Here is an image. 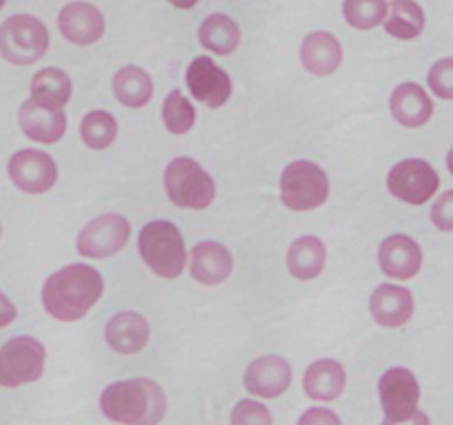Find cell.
I'll return each instance as SVG.
<instances>
[{
	"label": "cell",
	"instance_id": "6da1fadb",
	"mask_svg": "<svg viewBox=\"0 0 453 425\" xmlns=\"http://www.w3.org/2000/svg\"><path fill=\"white\" fill-rule=\"evenodd\" d=\"M104 282L96 268L71 264L53 273L42 288V305L58 321H78L100 301Z\"/></svg>",
	"mask_w": 453,
	"mask_h": 425
},
{
	"label": "cell",
	"instance_id": "7a4b0ae2",
	"mask_svg": "<svg viewBox=\"0 0 453 425\" xmlns=\"http://www.w3.org/2000/svg\"><path fill=\"white\" fill-rule=\"evenodd\" d=\"M100 410L115 423L157 425L166 414V397L150 379L118 381L102 392Z\"/></svg>",
	"mask_w": 453,
	"mask_h": 425
},
{
	"label": "cell",
	"instance_id": "3957f363",
	"mask_svg": "<svg viewBox=\"0 0 453 425\" xmlns=\"http://www.w3.org/2000/svg\"><path fill=\"white\" fill-rule=\"evenodd\" d=\"M137 248L144 264L153 270L157 277L175 279L184 273L186 248L184 237L175 224L166 220L149 221L140 230Z\"/></svg>",
	"mask_w": 453,
	"mask_h": 425
},
{
	"label": "cell",
	"instance_id": "277c9868",
	"mask_svg": "<svg viewBox=\"0 0 453 425\" xmlns=\"http://www.w3.org/2000/svg\"><path fill=\"white\" fill-rule=\"evenodd\" d=\"M164 189L168 199L180 208L203 211L215 199V182L190 158L173 159L164 173Z\"/></svg>",
	"mask_w": 453,
	"mask_h": 425
},
{
	"label": "cell",
	"instance_id": "5b68a950",
	"mask_svg": "<svg viewBox=\"0 0 453 425\" xmlns=\"http://www.w3.org/2000/svg\"><path fill=\"white\" fill-rule=\"evenodd\" d=\"M49 31L42 20L16 13L0 25V56L13 65H34L47 53Z\"/></svg>",
	"mask_w": 453,
	"mask_h": 425
},
{
	"label": "cell",
	"instance_id": "8992f818",
	"mask_svg": "<svg viewBox=\"0 0 453 425\" xmlns=\"http://www.w3.org/2000/svg\"><path fill=\"white\" fill-rule=\"evenodd\" d=\"M279 190H281V202L290 211H312L330 197V180L321 166L299 159L288 164L286 171L281 173Z\"/></svg>",
	"mask_w": 453,
	"mask_h": 425
},
{
	"label": "cell",
	"instance_id": "52a82bcc",
	"mask_svg": "<svg viewBox=\"0 0 453 425\" xmlns=\"http://www.w3.org/2000/svg\"><path fill=\"white\" fill-rule=\"evenodd\" d=\"M44 345L34 336H13L0 348V385L18 388L34 383L44 372Z\"/></svg>",
	"mask_w": 453,
	"mask_h": 425
},
{
	"label": "cell",
	"instance_id": "ba28073f",
	"mask_svg": "<svg viewBox=\"0 0 453 425\" xmlns=\"http://www.w3.org/2000/svg\"><path fill=\"white\" fill-rule=\"evenodd\" d=\"M438 186H441V177L436 168L418 158L403 159L388 175L389 193L414 206L429 202L432 195H436Z\"/></svg>",
	"mask_w": 453,
	"mask_h": 425
},
{
	"label": "cell",
	"instance_id": "9c48e42d",
	"mask_svg": "<svg viewBox=\"0 0 453 425\" xmlns=\"http://www.w3.org/2000/svg\"><path fill=\"white\" fill-rule=\"evenodd\" d=\"M128 237H131V224L122 215L106 212L84 226L78 237V251L88 259H104L122 251Z\"/></svg>",
	"mask_w": 453,
	"mask_h": 425
},
{
	"label": "cell",
	"instance_id": "30bf717a",
	"mask_svg": "<svg viewBox=\"0 0 453 425\" xmlns=\"http://www.w3.org/2000/svg\"><path fill=\"white\" fill-rule=\"evenodd\" d=\"M380 403H383L385 419L401 421L418 410L420 385L414 372L407 367H389L379 381Z\"/></svg>",
	"mask_w": 453,
	"mask_h": 425
},
{
	"label": "cell",
	"instance_id": "8fae6325",
	"mask_svg": "<svg viewBox=\"0 0 453 425\" xmlns=\"http://www.w3.org/2000/svg\"><path fill=\"white\" fill-rule=\"evenodd\" d=\"M9 177L25 193L42 195L56 184L58 166L51 155L38 149H22L9 159Z\"/></svg>",
	"mask_w": 453,
	"mask_h": 425
},
{
	"label": "cell",
	"instance_id": "7c38bea8",
	"mask_svg": "<svg viewBox=\"0 0 453 425\" xmlns=\"http://www.w3.org/2000/svg\"><path fill=\"white\" fill-rule=\"evenodd\" d=\"M186 84L193 97L211 109H219L233 93V80L208 56L195 58L186 71Z\"/></svg>",
	"mask_w": 453,
	"mask_h": 425
},
{
	"label": "cell",
	"instance_id": "4fadbf2b",
	"mask_svg": "<svg viewBox=\"0 0 453 425\" xmlns=\"http://www.w3.org/2000/svg\"><path fill=\"white\" fill-rule=\"evenodd\" d=\"M246 390L255 397L277 398L279 394L286 392L292 383V367L286 359L277 354H265V357L255 359L246 367L243 375Z\"/></svg>",
	"mask_w": 453,
	"mask_h": 425
},
{
	"label": "cell",
	"instance_id": "5bb4252c",
	"mask_svg": "<svg viewBox=\"0 0 453 425\" xmlns=\"http://www.w3.org/2000/svg\"><path fill=\"white\" fill-rule=\"evenodd\" d=\"M18 120H20V128L25 131V135L31 137L34 142H42V144H53L66 131L65 109L42 104L34 97L22 102L20 111H18Z\"/></svg>",
	"mask_w": 453,
	"mask_h": 425
},
{
	"label": "cell",
	"instance_id": "9a60e30c",
	"mask_svg": "<svg viewBox=\"0 0 453 425\" xmlns=\"http://www.w3.org/2000/svg\"><path fill=\"white\" fill-rule=\"evenodd\" d=\"M58 27L69 42L87 47L104 35V16L88 3H69L58 16Z\"/></svg>",
	"mask_w": 453,
	"mask_h": 425
},
{
	"label": "cell",
	"instance_id": "2e32d148",
	"mask_svg": "<svg viewBox=\"0 0 453 425\" xmlns=\"http://www.w3.org/2000/svg\"><path fill=\"white\" fill-rule=\"evenodd\" d=\"M380 268L388 277L392 279H411L418 274L420 266H423V251L418 243L407 235H392L380 243L379 251Z\"/></svg>",
	"mask_w": 453,
	"mask_h": 425
},
{
	"label": "cell",
	"instance_id": "e0dca14e",
	"mask_svg": "<svg viewBox=\"0 0 453 425\" xmlns=\"http://www.w3.org/2000/svg\"><path fill=\"white\" fill-rule=\"evenodd\" d=\"M372 317L376 323L385 328H398L405 326L414 314V297L407 288L392 286V283H383L374 290L370 299Z\"/></svg>",
	"mask_w": 453,
	"mask_h": 425
},
{
	"label": "cell",
	"instance_id": "ac0fdd59",
	"mask_svg": "<svg viewBox=\"0 0 453 425\" xmlns=\"http://www.w3.org/2000/svg\"><path fill=\"white\" fill-rule=\"evenodd\" d=\"M149 323L140 313H118L109 319L104 330V339L115 352L119 354H135L149 344Z\"/></svg>",
	"mask_w": 453,
	"mask_h": 425
},
{
	"label": "cell",
	"instance_id": "d6986e66",
	"mask_svg": "<svg viewBox=\"0 0 453 425\" xmlns=\"http://www.w3.org/2000/svg\"><path fill=\"white\" fill-rule=\"evenodd\" d=\"M233 273L228 248L217 242H199L190 252V274L203 286H217Z\"/></svg>",
	"mask_w": 453,
	"mask_h": 425
},
{
	"label": "cell",
	"instance_id": "ffe728a7",
	"mask_svg": "<svg viewBox=\"0 0 453 425\" xmlns=\"http://www.w3.org/2000/svg\"><path fill=\"white\" fill-rule=\"evenodd\" d=\"M389 109H392L396 122H401L403 127L416 128L429 122L434 113V102L420 84L405 82L394 89Z\"/></svg>",
	"mask_w": 453,
	"mask_h": 425
},
{
	"label": "cell",
	"instance_id": "44dd1931",
	"mask_svg": "<svg viewBox=\"0 0 453 425\" xmlns=\"http://www.w3.org/2000/svg\"><path fill=\"white\" fill-rule=\"evenodd\" d=\"M343 60L341 42L327 31H314L301 44V62L314 75H330Z\"/></svg>",
	"mask_w": 453,
	"mask_h": 425
},
{
	"label": "cell",
	"instance_id": "7402d4cb",
	"mask_svg": "<svg viewBox=\"0 0 453 425\" xmlns=\"http://www.w3.org/2000/svg\"><path fill=\"white\" fill-rule=\"evenodd\" d=\"M303 388L314 401H334L345 388V370L334 359H319L305 370Z\"/></svg>",
	"mask_w": 453,
	"mask_h": 425
},
{
	"label": "cell",
	"instance_id": "603a6c76",
	"mask_svg": "<svg viewBox=\"0 0 453 425\" xmlns=\"http://www.w3.org/2000/svg\"><path fill=\"white\" fill-rule=\"evenodd\" d=\"M323 266H326V246L314 235L299 237L288 251V270L292 277L301 282L319 277Z\"/></svg>",
	"mask_w": 453,
	"mask_h": 425
},
{
	"label": "cell",
	"instance_id": "cb8c5ba5",
	"mask_svg": "<svg viewBox=\"0 0 453 425\" xmlns=\"http://www.w3.org/2000/svg\"><path fill=\"white\" fill-rule=\"evenodd\" d=\"M239 40H242L239 25L226 13H212L199 27V42L212 53L228 56L239 47Z\"/></svg>",
	"mask_w": 453,
	"mask_h": 425
},
{
	"label": "cell",
	"instance_id": "d4e9b609",
	"mask_svg": "<svg viewBox=\"0 0 453 425\" xmlns=\"http://www.w3.org/2000/svg\"><path fill=\"white\" fill-rule=\"evenodd\" d=\"M115 97L128 109H140L153 97V80L140 66H122L113 78Z\"/></svg>",
	"mask_w": 453,
	"mask_h": 425
},
{
	"label": "cell",
	"instance_id": "484cf974",
	"mask_svg": "<svg viewBox=\"0 0 453 425\" xmlns=\"http://www.w3.org/2000/svg\"><path fill=\"white\" fill-rule=\"evenodd\" d=\"M425 27L423 7L414 0H392L385 16V31L398 40H414Z\"/></svg>",
	"mask_w": 453,
	"mask_h": 425
},
{
	"label": "cell",
	"instance_id": "4316f807",
	"mask_svg": "<svg viewBox=\"0 0 453 425\" xmlns=\"http://www.w3.org/2000/svg\"><path fill=\"white\" fill-rule=\"evenodd\" d=\"M31 97L49 106H65L71 97V80L62 69L49 66L31 80Z\"/></svg>",
	"mask_w": 453,
	"mask_h": 425
},
{
	"label": "cell",
	"instance_id": "83f0119b",
	"mask_svg": "<svg viewBox=\"0 0 453 425\" xmlns=\"http://www.w3.org/2000/svg\"><path fill=\"white\" fill-rule=\"evenodd\" d=\"M80 135L88 149H109L118 137V122L109 111H91L80 124Z\"/></svg>",
	"mask_w": 453,
	"mask_h": 425
},
{
	"label": "cell",
	"instance_id": "f1b7e54d",
	"mask_svg": "<svg viewBox=\"0 0 453 425\" xmlns=\"http://www.w3.org/2000/svg\"><path fill=\"white\" fill-rule=\"evenodd\" d=\"M162 118L168 131L175 133V135H184V133H188L190 128H193L197 113H195L193 102L175 89V91L168 93L166 100H164Z\"/></svg>",
	"mask_w": 453,
	"mask_h": 425
},
{
	"label": "cell",
	"instance_id": "f546056e",
	"mask_svg": "<svg viewBox=\"0 0 453 425\" xmlns=\"http://www.w3.org/2000/svg\"><path fill=\"white\" fill-rule=\"evenodd\" d=\"M345 20L354 29H374L388 16V0H345Z\"/></svg>",
	"mask_w": 453,
	"mask_h": 425
},
{
	"label": "cell",
	"instance_id": "4dcf8cb0",
	"mask_svg": "<svg viewBox=\"0 0 453 425\" xmlns=\"http://www.w3.org/2000/svg\"><path fill=\"white\" fill-rule=\"evenodd\" d=\"M230 425H273V414L257 401H239L230 414Z\"/></svg>",
	"mask_w": 453,
	"mask_h": 425
},
{
	"label": "cell",
	"instance_id": "1f68e13d",
	"mask_svg": "<svg viewBox=\"0 0 453 425\" xmlns=\"http://www.w3.org/2000/svg\"><path fill=\"white\" fill-rule=\"evenodd\" d=\"M429 89L442 100H453V58L436 62L427 75Z\"/></svg>",
	"mask_w": 453,
	"mask_h": 425
},
{
	"label": "cell",
	"instance_id": "d6a6232c",
	"mask_svg": "<svg viewBox=\"0 0 453 425\" xmlns=\"http://www.w3.org/2000/svg\"><path fill=\"white\" fill-rule=\"evenodd\" d=\"M432 220L438 228L445 230V233H451L453 230V190H447V193H442L441 197L434 202Z\"/></svg>",
	"mask_w": 453,
	"mask_h": 425
},
{
	"label": "cell",
	"instance_id": "836d02e7",
	"mask_svg": "<svg viewBox=\"0 0 453 425\" xmlns=\"http://www.w3.org/2000/svg\"><path fill=\"white\" fill-rule=\"evenodd\" d=\"M296 425H343L339 416L334 414L327 407H310L308 412H303V416L299 419Z\"/></svg>",
	"mask_w": 453,
	"mask_h": 425
},
{
	"label": "cell",
	"instance_id": "e575fe53",
	"mask_svg": "<svg viewBox=\"0 0 453 425\" xmlns=\"http://www.w3.org/2000/svg\"><path fill=\"white\" fill-rule=\"evenodd\" d=\"M13 319H16V305L9 301L7 295H3V292H0V328L9 326Z\"/></svg>",
	"mask_w": 453,
	"mask_h": 425
},
{
	"label": "cell",
	"instance_id": "d590c367",
	"mask_svg": "<svg viewBox=\"0 0 453 425\" xmlns=\"http://www.w3.org/2000/svg\"><path fill=\"white\" fill-rule=\"evenodd\" d=\"M383 425H429V416L425 414V412L416 410L414 414L407 416V419H401V421H389V419H385Z\"/></svg>",
	"mask_w": 453,
	"mask_h": 425
},
{
	"label": "cell",
	"instance_id": "8d00e7d4",
	"mask_svg": "<svg viewBox=\"0 0 453 425\" xmlns=\"http://www.w3.org/2000/svg\"><path fill=\"white\" fill-rule=\"evenodd\" d=\"M168 3L175 4V7H180V9H190L197 4V0H168Z\"/></svg>",
	"mask_w": 453,
	"mask_h": 425
},
{
	"label": "cell",
	"instance_id": "74e56055",
	"mask_svg": "<svg viewBox=\"0 0 453 425\" xmlns=\"http://www.w3.org/2000/svg\"><path fill=\"white\" fill-rule=\"evenodd\" d=\"M447 168H449V173L453 175V146H451L449 155H447Z\"/></svg>",
	"mask_w": 453,
	"mask_h": 425
},
{
	"label": "cell",
	"instance_id": "f35d334b",
	"mask_svg": "<svg viewBox=\"0 0 453 425\" xmlns=\"http://www.w3.org/2000/svg\"><path fill=\"white\" fill-rule=\"evenodd\" d=\"M4 3H7V0H0V9H3V7H4Z\"/></svg>",
	"mask_w": 453,
	"mask_h": 425
}]
</instances>
